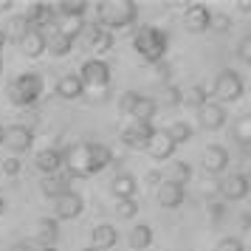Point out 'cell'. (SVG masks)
Listing matches in <instances>:
<instances>
[{
  "label": "cell",
  "instance_id": "816d5d0a",
  "mask_svg": "<svg viewBox=\"0 0 251 251\" xmlns=\"http://www.w3.org/2000/svg\"><path fill=\"white\" fill-rule=\"evenodd\" d=\"M0 74H3V57H0Z\"/></svg>",
  "mask_w": 251,
  "mask_h": 251
},
{
  "label": "cell",
  "instance_id": "7402d4cb",
  "mask_svg": "<svg viewBox=\"0 0 251 251\" xmlns=\"http://www.w3.org/2000/svg\"><path fill=\"white\" fill-rule=\"evenodd\" d=\"M34 237L40 240L43 249H57V240H59V223L54 217H40L37 220V231Z\"/></svg>",
  "mask_w": 251,
  "mask_h": 251
},
{
  "label": "cell",
  "instance_id": "d590c367",
  "mask_svg": "<svg viewBox=\"0 0 251 251\" xmlns=\"http://www.w3.org/2000/svg\"><path fill=\"white\" fill-rule=\"evenodd\" d=\"M116 215L122 217V220H133V217L138 215L136 198H130V201H116Z\"/></svg>",
  "mask_w": 251,
  "mask_h": 251
},
{
  "label": "cell",
  "instance_id": "6da1fadb",
  "mask_svg": "<svg viewBox=\"0 0 251 251\" xmlns=\"http://www.w3.org/2000/svg\"><path fill=\"white\" fill-rule=\"evenodd\" d=\"M138 20V3L136 0H102L96 3V23L104 31H119Z\"/></svg>",
  "mask_w": 251,
  "mask_h": 251
},
{
  "label": "cell",
  "instance_id": "83f0119b",
  "mask_svg": "<svg viewBox=\"0 0 251 251\" xmlns=\"http://www.w3.org/2000/svg\"><path fill=\"white\" fill-rule=\"evenodd\" d=\"M28 28H31V25L25 23V17H23V14H14L12 20H9V23L3 25L6 43H17V46H20V40H23V37L28 34Z\"/></svg>",
  "mask_w": 251,
  "mask_h": 251
},
{
  "label": "cell",
  "instance_id": "9a60e30c",
  "mask_svg": "<svg viewBox=\"0 0 251 251\" xmlns=\"http://www.w3.org/2000/svg\"><path fill=\"white\" fill-rule=\"evenodd\" d=\"M25 23L31 25V28H40V31H46L48 25L57 20V14H54V6L51 3H31L28 9H25Z\"/></svg>",
  "mask_w": 251,
  "mask_h": 251
},
{
  "label": "cell",
  "instance_id": "681fc988",
  "mask_svg": "<svg viewBox=\"0 0 251 251\" xmlns=\"http://www.w3.org/2000/svg\"><path fill=\"white\" fill-rule=\"evenodd\" d=\"M3 133H6V127L0 125V147H3Z\"/></svg>",
  "mask_w": 251,
  "mask_h": 251
},
{
  "label": "cell",
  "instance_id": "e575fe53",
  "mask_svg": "<svg viewBox=\"0 0 251 251\" xmlns=\"http://www.w3.org/2000/svg\"><path fill=\"white\" fill-rule=\"evenodd\" d=\"M161 104H164V107H178V104H181V88H178V85H164V88H161Z\"/></svg>",
  "mask_w": 251,
  "mask_h": 251
},
{
  "label": "cell",
  "instance_id": "d6986e66",
  "mask_svg": "<svg viewBox=\"0 0 251 251\" xmlns=\"http://www.w3.org/2000/svg\"><path fill=\"white\" fill-rule=\"evenodd\" d=\"M54 93H57L59 99H65V102H76V99H82L85 88H82L76 74H62L57 79V85H54Z\"/></svg>",
  "mask_w": 251,
  "mask_h": 251
},
{
  "label": "cell",
  "instance_id": "f35d334b",
  "mask_svg": "<svg viewBox=\"0 0 251 251\" xmlns=\"http://www.w3.org/2000/svg\"><path fill=\"white\" fill-rule=\"evenodd\" d=\"M215 251H246V246H243V240L240 237H223L215 246Z\"/></svg>",
  "mask_w": 251,
  "mask_h": 251
},
{
  "label": "cell",
  "instance_id": "b9f144b4",
  "mask_svg": "<svg viewBox=\"0 0 251 251\" xmlns=\"http://www.w3.org/2000/svg\"><path fill=\"white\" fill-rule=\"evenodd\" d=\"M237 59H240V62H251V37H243V40H240Z\"/></svg>",
  "mask_w": 251,
  "mask_h": 251
},
{
  "label": "cell",
  "instance_id": "277c9868",
  "mask_svg": "<svg viewBox=\"0 0 251 251\" xmlns=\"http://www.w3.org/2000/svg\"><path fill=\"white\" fill-rule=\"evenodd\" d=\"M79 82L85 91H93V93H104L107 91V85H110V65L99 57H91L82 62L79 68Z\"/></svg>",
  "mask_w": 251,
  "mask_h": 251
},
{
  "label": "cell",
  "instance_id": "ac0fdd59",
  "mask_svg": "<svg viewBox=\"0 0 251 251\" xmlns=\"http://www.w3.org/2000/svg\"><path fill=\"white\" fill-rule=\"evenodd\" d=\"M183 20H186V28L192 31V34H201L209 28V20H212V12H209V6L203 3H189V9L183 14Z\"/></svg>",
  "mask_w": 251,
  "mask_h": 251
},
{
  "label": "cell",
  "instance_id": "30bf717a",
  "mask_svg": "<svg viewBox=\"0 0 251 251\" xmlns=\"http://www.w3.org/2000/svg\"><path fill=\"white\" fill-rule=\"evenodd\" d=\"M152 133H155V127H152V122H130V125L122 130V144H125L127 150H144L147 147V141L152 138Z\"/></svg>",
  "mask_w": 251,
  "mask_h": 251
},
{
  "label": "cell",
  "instance_id": "3957f363",
  "mask_svg": "<svg viewBox=\"0 0 251 251\" xmlns=\"http://www.w3.org/2000/svg\"><path fill=\"white\" fill-rule=\"evenodd\" d=\"M43 91H46V82H43V76L34 74V71H25V74L14 76V79L6 85V96H9V102H12L14 107H23V110L34 107V104L40 102Z\"/></svg>",
  "mask_w": 251,
  "mask_h": 251
},
{
  "label": "cell",
  "instance_id": "4fadbf2b",
  "mask_svg": "<svg viewBox=\"0 0 251 251\" xmlns=\"http://www.w3.org/2000/svg\"><path fill=\"white\" fill-rule=\"evenodd\" d=\"M228 150L220 147V144H209L203 150V155H201V167H203L206 175H220V172H226L228 167Z\"/></svg>",
  "mask_w": 251,
  "mask_h": 251
},
{
  "label": "cell",
  "instance_id": "7dc6e473",
  "mask_svg": "<svg viewBox=\"0 0 251 251\" xmlns=\"http://www.w3.org/2000/svg\"><path fill=\"white\" fill-rule=\"evenodd\" d=\"M6 215V198H3V195H0V217Z\"/></svg>",
  "mask_w": 251,
  "mask_h": 251
},
{
  "label": "cell",
  "instance_id": "cb8c5ba5",
  "mask_svg": "<svg viewBox=\"0 0 251 251\" xmlns=\"http://www.w3.org/2000/svg\"><path fill=\"white\" fill-rule=\"evenodd\" d=\"M110 192H113L116 201H130V198H136V192H138V181L130 172H119L113 181H110Z\"/></svg>",
  "mask_w": 251,
  "mask_h": 251
},
{
  "label": "cell",
  "instance_id": "836d02e7",
  "mask_svg": "<svg viewBox=\"0 0 251 251\" xmlns=\"http://www.w3.org/2000/svg\"><path fill=\"white\" fill-rule=\"evenodd\" d=\"M231 133H234V141H237V144L249 147V141H251V116L249 113L237 116V122H234V127H231Z\"/></svg>",
  "mask_w": 251,
  "mask_h": 251
},
{
  "label": "cell",
  "instance_id": "8d00e7d4",
  "mask_svg": "<svg viewBox=\"0 0 251 251\" xmlns=\"http://www.w3.org/2000/svg\"><path fill=\"white\" fill-rule=\"evenodd\" d=\"M138 96H141V93H136V91H125L122 96H119V110H122L125 116H130V110H133V104L138 102Z\"/></svg>",
  "mask_w": 251,
  "mask_h": 251
},
{
  "label": "cell",
  "instance_id": "db71d44e",
  "mask_svg": "<svg viewBox=\"0 0 251 251\" xmlns=\"http://www.w3.org/2000/svg\"><path fill=\"white\" fill-rule=\"evenodd\" d=\"M82 251H96V249H91V246H88V249H82Z\"/></svg>",
  "mask_w": 251,
  "mask_h": 251
},
{
  "label": "cell",
  "instance_id": "7bdbcfd3",
  "mask_svg": "<svg viewBox=\"0 0 251 251\" xmlns=\"http://www.w3.org/2000/svg\"><path fill=\"white\" fill-rule=\"evenodd\" d=\"M223 209H226L223 203H212V206H209V212H212V217H215V220H220V217H223Z\"/></svg>",
  "mask_w": 251,
  "mask_h": 251
},
{
  "label": "cell",
  "instance_id": "74e56055",
  "mask_svg": "<svg viewBox=\"0 0 251 251\" xmlns=\"http://www.w3.org/2000/svg\"><path fill=\"white\" fill-rule=\"evenodd\" d=\"M209 28H215V31H228V28H231V17H228L226 12L212 14V20H209Z\"/></svg>",
  "mask_w": 251,
  "mask_h": 251
},
{
  "label": "cell",
  "instance_id": "8fae6325",
  "mask_svg": "<svg viewBox=\"0 0 251 251\" xmlns=\"http://www.w3.org/2000/svg\"><path fill=\"white\" fill-rule=\"evenodd\" d=\"M85 212V201H82V195L79 192H65V195H59L57 201H54V220H76V217Z\"/></svg>",
  "mask_w": 251,
  "mask_h": 251
},
{
  "label": "cell",
  "instance_id": "f5cc1de1",
  "mask_svg": "<svg viewBox=\"0 0 251 251\" xmlns=\"http://www.w3.org/2000/svg\"><path fill=\"white\" fill-rule=\"evenodd\" d=\"M40 251H59V249H40Z\"/></svg>",
  "mask_w": 251,
  "mask_h": 251
},
{
  "label": "cell",
  "instance_id": "1f68e13d",
  "mask_svg": "<svg viewBox=\"0 0 251 251\" xmlns=\"http://www.w3.org/2000/svg\"><path fill=\"white\" fill-rule=\"evenodd\" d=\"M88 0H62V3H54V14L57 17H85L88 12Z\"/></svg>",
  "mask_w": 251,
  "mask_h": 251
},
{
  "label": "cell",
  "instance_id": "d4e9b609",
  "mask_svg": "<svg viewBox=\"0 0 251 251\" xmlns=\"http://www.w3.org/2000/svg\"><path fill=\"white\" fill-rule=\"evenodd\" d=\"M20 51H23L28 59H37L46 54V31L40 28H28V34L20 40Z\"/></svg>",
  "mask_w": 251,
  "mask_h": 251
},
{
  "label": "cell",
  "instance_id": "2e32d148",
  "mask_svg": "<svg viewBox=\"0 0 251 251\" xmlns=\"http://www.w3.org/2000/svg\"><path fill=\"white\" fill-rule=\"evenodd\" d=\"M74 46H76V40H74V37L57 31L54 23L48 25V31H46V51L51 54V57H65V54L74 51Z\"/></svg>",
  "mask_w": 251,
  "mask_h": 251
},
{
  "label": "cell",
  "instance_id": "4dcf8cb0",
  "mask_svg": "<svg viewBox=\"0 0 251 251\" xmlns=\"http://www.w3.org/2000/svg\"><path fill=\"white\" fill-rule=\"evenodd\" d=\"M127 243H130V249H136V251L150 249V246H152V228H150L147 223H138L136 228H130Z\"/></svg>",
  "mask_w": 251,
  "mask_h": 251
},
{
  "label": "cell",
  "instance_id": "5bb4252c",
  "mask_svg": "<svg viewBox=\"0 0 251 251\" xmlns=\"http://www.w3.org/2000/svg\"><path fill=\"white\" fill-rule=\"evenodd\" d=\"M71 178L65 170H59L54 172V175H43V181H40V192L46 195V198H51V201H57L59 195H65L71 192Z\"/></svg>",
  "mask_w": 251,
  "mask_h": 251
},
{
  "label": "cell",
  "instance_id": "f6af8a7d",
  "mask_svg": "<svg viewBox=\"0 0 251 251\" xmlns=\"http://www.w3.org/2000/svg\"><path fill=\"white\" fill-rule=\"evenodd\" d=\"M14 3L12 0H0V12H9V9H12Z\"/></svg>",
  "mask_w": 251,
  "mask_h": 251
},
{
  "label": "cell",
  "instance_id": "603a6c76",
  "mask_svg": "<svg viewBox=\"0 0 251 251\" xmlns=\"http://www.w3.org/2000/svg\"><path fill=\"white\" fill-rule=\"evenodd\" d=\"M183 198H186V189L183 186H175V183L170 181H164L155 189V201H158L164 209H178V206L183 203Z\"/></svg>",
  "mask_w": 251,
  "mask_h": 251
},
{
  "label": "cell",
  "instance_id": "d6a6232c",
  "mask_svg": "<svg viewBox=\"0 0 251 251\" xmlns=\"http://www.w3.org/2000/svg\"><path fill=\"white\" fill-rule=\"evenodd\" d=\"M167 136H170V141L175 144V147H178V144H186V141H192L195 130H192V125H189V122H172L170 130H167Z\"/></svg>",
  "mask_w": 251,
  "mask_h": 251
},
{
  "label": "cell",
  "instance_id": "484cf974",
  "mask_svg": "<svg viewBox=\"0 0 251 251\" xmlns=\"http://www.w3.org/2000/svg\"><path fill=\"white\" fill-rule=\"evenodd\" d=\"M110 164H113V150L99 144V141H91V175L104 172Z\"/></svg>",
  "mask_w": 251,
  "mask_h": 251
},
{
  "label": "cell",
  "instance_id": "8992f818",
  "mask_svg": "<svg viewBox=\"0 0 251 251\" xmlns=\"http://www.w3.org/2000/svg\"><path fill=\"white\" fill-rule=\"evenodd\" d=\"M76 46L82 51H93V54H107L116 46V37L110 31H104L99 23H85L82 31L76 34Z\"/></svg>",
  "mask_w": 251,
  "mask_h": 251
},
{
  "label": "cell",
  "instance_id": "e0dca14e",
  "mask_svg": "<svg viewBox=\"0 0 251 251\" xmlns=\"http://www.w3.org/2000/svg\"><path fill=\"white\" fill-rule=\"evenodd\" d=\"M144 152H147L150 158H155V161H167V158H172V152H175V144L170 141L167 130H155V133H152V138L147 141Z\"/></svg>",
  "mask_w": 251,
  "mask_h": 251
},
{
  "label": "cell",
  "instance_id": "bcb514c9",
  "mask_svg": "<svg viewBox=\"0 0 251 251\" xmlns=\"http://www.w3.org/2000/svg\"><path fill=\"white\" fill-rule=\"evenodd\" d=\"M147 183H158V172H150V175H147Z\"/></svg>",
  "mask_w": 251,
  "mask_h": 251
},
{
  "label": "cell",
  "instance_id": "9c48e42d",
  "mask_svg": "<svg viewBox=\"0 0 251 251\" xmlns=\"http://www.w3.org/2000/svg\"><path fill=\"white\" fill-rule=\"evenodd\" d=\"M249 189H251V183H249V175H246V172H231L223 181H217V192H220V198L228 201V203L243 201V198L249 195Z\"/></svg>",
  "mask_w": 251,
  "mask_h": 251
},
{
  "label": "cell",
  "instance_id": "c3c4849f",
  "mask_svg": "<svg viewBox=\"0 0 251 251\" xmlns=\"http://www.w3.org/2000/svg\"><path fill=\"white\" fill-rule=\"evenodd\" d=\"M3 46H6V34H3V25H0V51H3Z\"/></svg>",
  "mask_w": 251,
  "mask_h": 251
},
{
  "label": "cell",
  "instance_id": "ab89813d",
  "mask_svg": "<svg viewBox=\"0 0 251 251\" xmlns=\"http://www.w3.org/2000/svg\"><path fill=\"white\" fill-rule=\"evenodd\" d=\"M152 71H155V76H158L164 85H170V79H172V65L167 62V59H161V62H155L152 65Z\"/></svg>",
  "mask_w": 251,
  "mask_h": 251
},
{
  "label": "cell",
  "instance_id": "7c38bea8",
  "mask_svg": "<svg viewBox=\"0 0 251 251\" xmlns=\"http://www.w3.org/2000/svg\"><path fill=\"white\" fill-rule=\"evenodd\" d=\"M226 107L217 102H206L203 107H198V125L203 127L206 133H217V130H223L226 127Z\"/></svg>",
  "mask_w": 251,
  "mask_h": 251
},
{
  "label": "cell",
  "instance_id": "44dd1931",
  "mask_svg": "<svg viewBox=\"0 0 251 251\" xmlns=\"http://www.w3.org/2000/svg\"><path fill=\"white\" fill-rule=\"evenodd\" d=\"M116 243H119V231H116V226H110V223H99V226L91 228V249L104 251V249H113Z\"/></svg>",
  "mask_w": 251,
  "mask_h": 251
},
{
  "label": "cell",
  "instance_id": "ee69618b",
  "mask_svg": "<svg viewBox=\"0 0 251 251\" xmlns=\"http://www.w3.org/2000/svg\"><path fill=\"white\" fill-rule=\"evenodd\" d=\"M237 6H240V12H243V14L251 12V3H249V0H243V3H237Z\"/></svg>",
  "mask_w": 251,
  "mask_h": 251
},
{
  "label": "cell",
  "instance_id": "f546056e",
  "mask_svg": "<svg viewBox=\"0 0 251 251\" xmlns=\"http://www.w3.org/2000/svg\"><path fill=\"white\" fill-rule=\"evenodd\" d=\"M209 102V93H206L203 85H189V88H181V104H186V107H203V104Z\"/></svg>",
  "mask_w": 251,
  "mask_h": 251
},
{
  "label": "cell",
  "instance_id": "ffe728a7",
  "mask_svg": "<svg viewBox=\"0 0 251 251\" xmlns=\"http://www.w3.org/2000/svg\"><path fill=\"white\" fill-rule=\"evenodd\" d=\"M34 167L43 175H54V172L62 170V150L57 147H46V150H40L34 155Z\"/></svg>",
  "mask_w": 251,
  "mask_h": 251
},
{
  "label": "cell",
  "instance_id": "f1b7e54d",
  "mask_svg": "<svg viewBox=\"0 0 251 251\" xmlns=\"http://www.w3.org/2000/svg\"><path fill=\"white\" fill-rule=\"evenodd\" d=\"M155 110H158V102H155V99L138 96V102L133 104V110H130V119H133V122H152Z\"/></svg>",
  "mask_w": 251,
  "mask_h": 251
},
{
  "label": "cell",
  "instance_id": "f907efd6",
  "mask_svg": "<svg viewBox=\"0 0 251 251\" xmlns=\"http://www.w3.org/2000/svg\"><path fill=\"white\" fill-rule=\"evenodd\" d=\"M12 251H28V246H14Z\"/></svg>",
  "mask_w": 251,
  "mask_h": 251
},
{
  "label": "cell",
  "instance_id": "4316f807",
  "mask_svg": "<svg viewBox=\"0 0 251 251\" xmlns=\"http://www.w3.org/2000/svg\"><path fill=\"white\" fill-rule=\"evenodd\" d=\"M164 181L175 183V186H183L186 189V183L192 181V164H186V161H172L167 172H164Z\"/></svg>",
  "mask_w": 251,
  "mask_h": 251
},
{
  "label": "cell",
  "instance_id": "5b68a950",
  "mask_svg": "<svg viewBox=\"0 0 251 251\" xmlns=\"http://www.w3.org/2000/svg\"><path fill=\"white\" fill-rule=\"evenodd\" d=\"M62 170L71 178H91V141H79L62 150Z\"/></svg>",
  "mask_w": 251,
  "mask_h": 251
},
{
  "label": "cell",
  "instance_id": "7a4b0ae2",
  "mask_svg": "<svg viewBox=\"0 0 251 251\" xmlns=\"http://www.w3.org/2000/svg\"><path fill=\"white\" fill-rule=\"evenodd\" d=\"M133 48H136V54L144 62L150 65H155L161 59H167V48H170V37L167 31H161L155 25H138V31L133 34Z\"/></svg>",
  "mask_w": 251,
  "mask_h": 251
},
{
  "label": "cell",
  "instance_id": "ba28073f",
  "mask_svg": "<svg viewBox=\"0 0 251 251\" xmlns=\"http://www.w3.org/2000/svg\"><path fill=\"white\" fill-rule=\"evenodd\" d=\"M3 144L14 152V158L25 155L28 150L34 147V130H28L25 125H9L6 133H3Z\"/></svg>",
  "mask_w": 251,
  "mask_h": 251
},
{
  "label": "cell",
  "instance_id": "60d3db41",
  "mask_svg": "<svg viewBox=\"0 0 251 251\" xmlns=\"http://www.w3.org/2000/svg\"><path fill=\"white\" fill-rule=\"evenodd\" d=\"M20 170H23V164H20V158H6L3 161V175H9V178H14V175H20Z\"/></svg>",
  "mask_w": 251,
  "mask_h": 251
},
{
  "label": "cell",
  "instance_id": "52a82bcc",
  "mask_svg": "<svg viewBox=\"0 0 251 251\" xmlns=\"http://www.w3.org/2000/svg\"><path fill=\"white\" fill-rule=\"evenodd\" d=\"M243 91H246L243 76H240L234 68H223V71L215 76V88H212V93L217 96V104H223V102H237L240 96H243Z\"/></svg>",
  "mask_w": 251,
  "mask_h": 251
}]
</instances>
